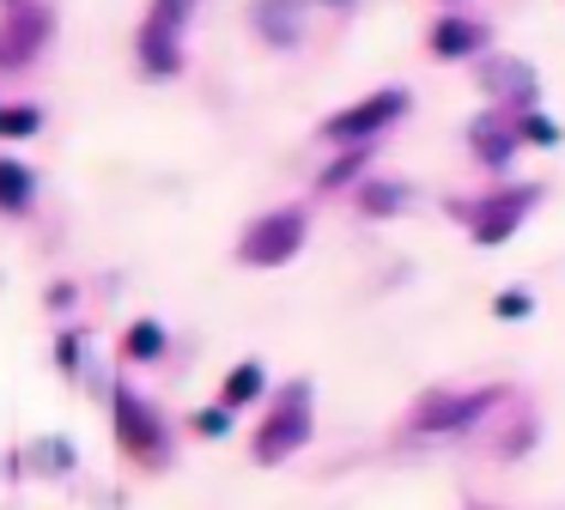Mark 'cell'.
I'll return each instance as SVG.
<instances>
[{
  "label": "cell",
  "mask_w": 565,
  "mask_h": 510,
  "mask_svg": "<svg viewBox=\"0 0 565 510\" xmlns=\"http://www.w3.org/2000/svg\"><path fill=\"white\" fill-rule=\"evenodd\" d=\"M305 444H310V383H286L280 401L268 407V419H262V432H256V461L274 468V461H286Z\"/></svg>",
  "instance_id": "1"
},
{
  "label": "cell",
  "mask_w": 565,
  "mask_h": 510,
  "mask_svg": "<svg viewBox=\"0 0 565 510\" xmlns=\"http://www.w3.org/2000/svg\"><path fill=\"white\" fill-rule=\"evenodd\" d=\"M305 231H310L305 206H274V213H262L256 225L244 231L237 255H244L249 267H280V262H292V255L305 249Z\"/></svg>",
  "instance_id": "2"
},
{
  "label": "cell",
  "mask_w": 565,
  "mask_h": 510,
  "mask_svg": "<svg viewBox=\"0 0 565 510\" xmlns=\"http://www.w3.org/2000/svg\"><path fill=\"white\" fill-rule=\"evenodd\" d=\"M395 116H407V92H395V85H390V92H371V97H359L353 109L329 116V121H322V134H329V140H353L359 146V140H371L377 128H390Z\"/></svg>",
  "instance_id": "3"
},
{
  "label": "cell",
  "mask_w": 565,
  "mask_h": 510,
  "mask_svg": "<svg viewBox=\"0 0 565 510\" xmlns=\"http://www.w3.org/2000/svg\"><path fill=\"white\" fill-rule=\"evenodd\" d=\"M535 194L541 189H504V194H492V201H475V206H456V213L468 219V231H475V243H504L516 225H523V213L535 206Z\"/></svg>",
  "instance_id": "4"
},
{
  "label": "cell",
  "mask_w": 565,
  "mask_h": 510,
  "mask_svg": "<svg viewBox=\"0 0 565 510\" xmlns=\"http://www.w3.org/2000/svg\"><path fill=\"white\" fill-rule=\"evenodd\" d=\"M492 401H499L492 389H475V395H444V389H431V395H419V407L407 413V425H414V432H462V425H475Z\"/></svg>",
  "instance_id": "5"
},
{
  "label": "cell",
  "mask_w": 565,
  "mask_h": 510,
  "mask_svg": "<svg viewBox=\"0 0 565 510\" xmlns=\"http://www.w3.org/2000/svg\"><path fill=\"white\" fill-rule=\"evenodd\" d=\"M468 146H475L480 164L504 170L516 158V146H523V128H516L511 109H487V116H475V128H468Z\"/></svg>",
  "instance_id": "6"
},
{
  "label": "cell",
  "mask_w": 565,
  "mask_h": 510,
  "mask_svg": "<svg viewBox=\"0 0 565 510\" xmlns=\"http://www.w3.org/2000/svg\"><path fill=\"white\" fill-rule=\"evenodd\" d=\"M480 85H487L492 97H499V109H511V116H529L535 109V73L523 67V61H480Z\"/></svg>",
  "instance_id": "7"
},
{
  "label": "cell",
  "mask_w": 565,
  "mask_h": 510,
  "mask_svg": "<svg viewBox=\"0 0 565 510\" xmlns=\"http://www.w3.org/2000/svg\"><path fill=\"white\" fill-rule=\"evenodd\" d=\"M116 432H122V444L128 449H140V456H159L164 449V432H159V419L147 413V401L140 395H116Z\"/></svg>",
  "instance_id": "8"
},
{
  "label": "cell",
  "mask_w": 565,
  "mask_h": 510,
  "mask_svg": "<svg viewBox=\"0 0 565 510\" xmlns=\"http://www.w3.org/2000/svg\"><path fill=\"white\" fill-rule=\"evenodd\" d=\"M487 49V24L475 19H438L431 24V55L438 61H462V55H480Z\"/></svg>",
  "instance_id": "9"
},
{
  "label": "cell",
  "mask_w": 565,
  "mask_h": 510,
  "mask_svg": "<svg viewBox=\"0 0 565 510\" xmlns=\"http://www.w3.org/2000/svg\"><path fill=\"white\" fill-rule=\"evenodd\" d=\"M256 31L268 36V43H298V31H305V0H262Z\"/></svg>",
  "instance_id": "10"
},
{
  "label": "cell",
  "mask_w": 565,
  "mask_h": 510,
  "mask_svg": "<svg viewBox=\"0 0 565 510\" xmlns=\"http://www.w3.org/2000/svg\"><path fill=\"white\" fill-rule=\"evenodd\" d=\"M262 389H268V371H262V364L249 359V364H237V371L225 376V389H220V407H249V401H256Z\"/></svg>",
  "instance_id": "11"
},
{
  "label": "cell",
  "mask_w": 565,
  "mask_h": 510,
  "mask_svg": "<svg viewBox=\"0 0 565 510\" xmlns=\"http://www.w3.org/2000/svg\"><path fill=\"white\" fill-rule=\"evenodd\" d=\"M359 206H365L371 219H390L407 206V182H365V194H359Z\"/></svg>",
  "instance_id": "12"
},
{
  "label": "cell",
  "mask_w": 565,
  "mask_h": 510,
  "mask_svg": "<svg viewBox=\"0 0 565 510\" xmlns=\"http://www.w3.org/2000/svg\"><path fill=\"white\" fill-rule=\"evenodd\" d=\"M25 201H31V170L13 164V158H0V206H7V213H19Z\"/></svg>",
  "instance_id": "13"
},
{
  "label": "cell",
  "mask_w": 565,
  "mask_h": 510,
  "mask_svg": "<svg viewBox=\"0 0 565 510\" xmlns=\"http://www.w3.org/2000/svg\"><path fill=\"white\" fill-rule=\"evenodd\" d=\"M164 352V328L159 322H135L128 328V359H159Z\"/></svg>",
  "instance_id": "14"
},
{
  "label": "cell",
  "mask_w": 565,
  "mask_h": 510,
  "mask_svg": "<svg viewBox=\"0 0 565 510\" xmlns=\"http://www.w3.org/2000/svg\"><path fill=\"white\" fill-rule=\"evenodd\" d=\"M516 128H523V140H535V146H559V121H553V116H541V109L516 116Z\"/></svg>",
  "instance_id": "15"
},
{
  "label": "cell",
  "mask_w": 565,
  "mask_h": 510,
  "mask_svg": "<svg viewBox=\"0 0 565 510\" xmlns=\"http://www.w3.org/2000/svg\"><path fill=\"white\" fill-rule=\"evenodd\" d=\"M359 170H365V152H359V146H353V152H347V158H334V164L322 170V189H341V182H353Z\"/></svg>",
  "instance_id": "16"
},
{
  "label": "cell",
  "mask_w": 565,
  "mask_h": 510,
  "mask_svg": "<svg viewBox=\"0 0 565 510\" xmlns=\"http://www.w3.org/2000/svg\"><path fill=\"white\" fill-rule=\"evenodd\" d=\"M492 310H499L504 322H523V316L535 310V304H529V291H523V286H511V291H499V298H492Z\"/></svg>",
  "instance_id": "17"
},
{
  "label": "cell",
  "mask_w": 565,
  "mask_h": 510,
  "mask_svg": "<svg viewBox=\"0 0 565 510\" xmlns=\"http://www.w3.org/2000/svg\"><path fill=\"white\" fill-rule=\"evenodd\" d=\"M183 19H189V0H159V7H152V19L147 24H159V31H183Z\"/></svg>",
  "instance_id": "18"
},
{
  "label": "cell",
  "mask_w": 565,
  "mask_h": 510,
  "mask_svg": "<svg viewBox=\"0 0 565 510\" xmlns=\"http://www.w3.org/2000/svg\"><path fill=\"white\" fill-rule=\"evenodd\" d=\"M43 128V109H31V104H19L13 116H0V134H38Z\"/></svg>",
  "instance_id": "19"
},
{
  "label": "cell",
  "mask_w": 565,
  "mask_h": 510,
  "mask_svg": "<svg viewBox=\"0 0 565 510\" xmlns=\"http://www.w3.org/2000/svg\"><path fill=\"white\" fill-rule=\"evenodd\" d=\"M195 425H201V432H213V437H220L225 425H232V407H213V413H195Z\"/></svg>",
  "instance_id": "20"
}]
</instances>
